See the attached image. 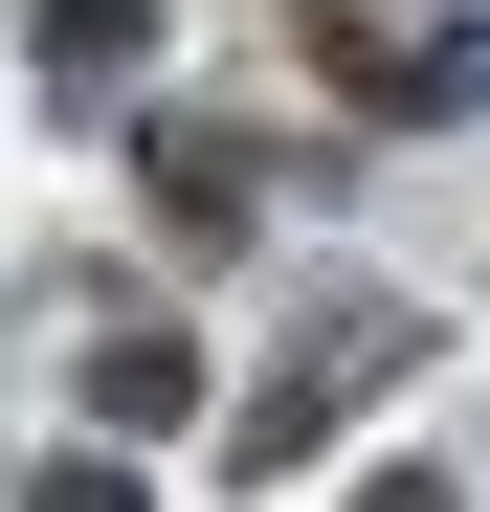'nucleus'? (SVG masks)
Wrapping results in <instances>:
<instances>
[{"instance_id": "1", "label": "nucleus", "mask_w": 490, "mask_h": 512, "mask_svg": "<svg viewBox=\"0 0 490 512\" xmlns=\"http://www.w3.org/2000/svg\"><path fill=\"white\" fill-rule=\"evenodd\" d=\"M45 67H134V0H45Z\"/></svg>"}]
</instances>
